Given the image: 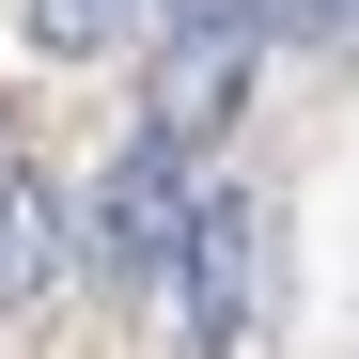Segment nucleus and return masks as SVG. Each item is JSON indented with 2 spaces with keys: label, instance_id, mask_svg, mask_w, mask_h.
I'll return each instance as SVG.
<instances>
[{
  "label": "nucleus",
  "instance_id": "4",
  "mask_svg": "<svg viewBox=\"0 0 359 359\" xmlns=\"http://www.w3.org/2000/svg\"><path fill=\"white\" fill-rule=\"evenodd\" d=\"M47 281H63V203L32 156H0V313H32Z\"/></svg>",
  "mask_w": 359,
  "mask_h": 359
},
{
  "label": "nucleus",
  "instance_id": "5",
  "mask_svg": "<svg viewBox=\"0 0 359 359\" xmlns=\"http://www.w3.org/2000/svg\"><path fill=\"white\" fill-rule=\"evenodd\" d=\"M188 0H32V47L47 63H109V47H172Z\"/></svg>",
  "mask_w": 359,
  "mask_h": 359
},
{
  "label": "nucleus",
  "instance_id": "3",
  "mask_svg": "<svg viewBox=\"0 0 359 359\" xmlns=\"http://www.w3.org/2000/svg\"><path fill=\"white\" fill-rule=\"evenodd\" d=\"M266 266H281V219L250 188H203V234H188V328H203V359L266 344Z\"/></svg>",
  "mask_w": 359,
  "mask_h": 359
},
{
  "label": "nucleus",
  "instance_id": "2",
  "mask_svg": "<svg viewBox=\"0 0 359 359\" xmlns=\"http://www.w3.org/2000/svg\"><path fill=\"white\" fill-rule=\"evenodd\" d=\"M266 32H281V0H188V32L156 47V94H141V126L188 156V141H219L234 126V94H250V63H266Z\"/></svg>",
  "mask_w": 359,
  "mask_h": 359
},
{
  "label": "nucleus",
  "instance_id": "6",
  "mask_svg": "<svg viewBox=\"0 0 359 359\" xmlns=\"http://www.w3.org/2000/svg\"><path fill=\"white\" fill-rule=\"evenodd\" d=\"M281 32H359V0H281Z\"/></svg>",
  "mask_w": 359,
  "mask_h": 359
},
{
  "label": "nucleus",
  "instance_id": "1",
  "mask_svg": "<svg viewBox=\"0 0 359 359\" xmlns=\"http://www.w3.org/2000/svg\"><path fill=\"white\" fill-rule=\"evenodd\" d=\"M188 234H203V188H188V156L141 126L126 156L94 172V281L109 297H156L172 266H188Z\"/></svg>",
  "mask_w": 359,
  "mask_h": 359
}]
</instances>
